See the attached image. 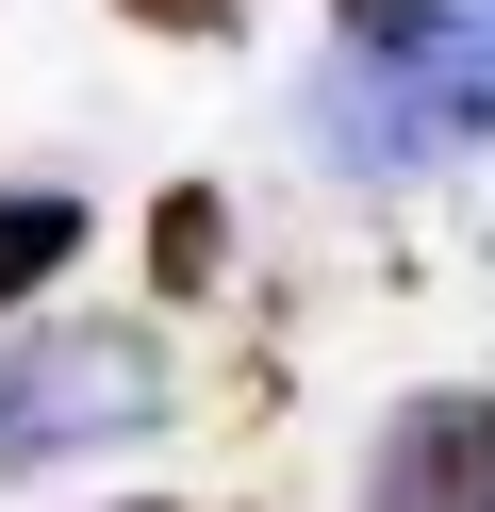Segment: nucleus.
Listing matches in <instances>:
<instances>
[{"instance_id": "obj_1", "label": "nucleus", "mask_w": 495, "mask_h": 512, "mask_svg": "<svg viewBox=\"0 0 495 512\" xmlns=\"http://www.w3.org/2000/svg\"><path fill=\"white\" fill-rule=\"evenodd\" d=\"M462 149H495V0H347L314 67V166L429 182Z\"/></svg>"}, {"instance_id": "obj_2", "label": "nucleus", "mask_w": 495, "mask_h": 512, "mask_svg": "<svg viewBox=\"0 0 495 512\" xmlns=\"http://www.w3.org/2000/svg\"><path fill=\"white\" fill-rule=\"evenodd\" d=\"M165 347L116 331V314H50V331H0V479L66 463V446H132L165 430Z\"/></svg>"}, {"instance_id": "obj_3", "label": "nucleus", "mask_w": 495, "mask_h": 512, "mask_svg": "<svg viewBox=\"0 0 495 512\" xmlns=\"http://www.w3.org/2000/svg\"><path fill=\"white\" fill-rule=\"evenodd\" d=\"M363 512H495V397H462V380L396 397L363 446Z\"/></svg>"}, {"instance_id": "obj_4", "label": "nucleus", "mask_w": 495, "mask_h": 512, "mask_svg": "<svg viewBox=\"0 0 495 512\" xmlns=\"http://www.w3.org/2000/svg\"><path fill=\"white\" fill-rule=\"evenodd\" d=\"M66 265H83V199H66V182H0V331H17Z\"/></svg>"}, {"instance_id": "obj_5", "label": "nucleus", "mask_w": 495, "mask_h": 512, "mask_svg": "<svg viewBox=\"0 0 495 512\" xmlns=\"http://www.w3.org/2000/svg\"><path fill=\"white\" fill-rule=\"evenodd\" d=\"M149 265H165V298H198V281L231 265V199H215V182H165V199H149Z\"/></svg>"}, {"instance_id": "obj_6", "label": "nucleus", "mask_w": 495, "mask_h": 512, "mask_svg": "<svg viewBox=\"0 0 495 512\" xmlns=\"http://www.w3.org/2000/svg\"><path fill=\"white\" fill-rule=\"evenodd\" d=\"M132 17H149V34H231L248 0H132Z\"/></svg>"}, {"instance_id": "obj_7", "label": "nucleus", "mask_w": 495, "mask_h": 512, "mask_svg": "<svg viewBox=\"0 0 495 512\" xmlns=\"http://www.w3.org/2000/svg\"><path fill=\"white\" fill-rule=\"evenodd\" d=\"M132 512H182V496H132Z\"/></svg>"}]
</instances>
